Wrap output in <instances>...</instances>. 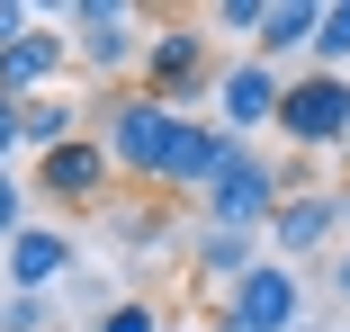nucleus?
<instances>
[{"instance_id": "obj_2", "label": "nucleus", "mask_w": 350, "mask_h": 332, "mask_svg": "<svg viewBox=\"0 0 350 332\" xmlns=\"http://www.w3.org/2000/svg\"><path fill=\"white\" fill-rule=\"evenodd\" d=\"M198 197H206V225H225V234H269L278 197H288V171H269L252 144H234V153L216 162V180H206Z\"/></svg>"}, {"instance_id": "obj_14", "label": "nucleus", "mask_w": 350, "mask_h": 332, "mask_svg": "<svg viewBox=\"0 0 350 332\" xmlns=\"http://www.w3.org/2000/svg\"><path fill=\"white\" fill-rule=\"evenodd\" d=\"M18 135H27V153L45 162V153H63V144L81 135V108H72V99H27V108H18Z\"/></svg>"}, {"instance_id": "obj_12", "label": "nucleus", "mask_w": 350, "mask_h": 332, "mask_svg": "<svg viewBox=\"0 0 350 332\" xmlns=\"http://www.w3.org/2000/svg\"><path fill=\"white\" fill-rule=\"evenodd\" d=\"M314 27H323V0H269V18H260V36H252V54L260 63H278V54H314Z\"/></svg>"}, {"instance_id": "obj_9", "label": "nucleus", "mask_w": 350, "mask_h": 332, "mask_svg": "<svg viewBox=\"0 0 350 332\" xmlns=\"http://www.w3.org/2000/svg\"><path fill=\"white\" fill-rule=\"evenodd\" d=\"M108 135H72V144H63V153H45L36 162V189L45 197H63V207H81V197H99L108 189Z\"/></svg>"}, {"instance_id": "obj_15", "label": "nucleus", "mask_w": 350, "mask_h": 332, "mask_svg": "<svg viewBox=\"0 0 350 332\" xmlns=\"http://www.w3.org/2000/svg\"><path fill=\"white\" fill-rule=\"evenodd\" d=\"M350 63V0H323V27H314V72H341Z\"/></svg>"}, {"instance_id": "obj_20", "label": "nucleus", "mask_w": 350, "mask_h": 332, "mask_svg": "<svg viewBox=\"0 0 350 332\" xmlns=\"http://www.w3.org/2000/svg\"><path fill=\"white\" fill-rule=\"evenodd\" d=\"M18 144H27V135H18V99H0V171H10Z\"/></svg>"}, {"instance_id": "obj_7", "label": "nucleus", "mask_w": 350, "mask_h": 332, "mask_svg": "<svg viewBox=\"0 0 350 332\" xmlns=\"http://www.w3.org/2000/svg\"><path fill=\"white\" fill-rule=\"evenodd\" d=\"M63 27L81 36V63H90V72H126V63H144V18L117 10V0H72Z\"/></svg>"}, {"instance_id": "obj_4", "label": "nucleus", "mask_w": 350, "mask_h": 332, "mask_svg": "<svg viewBox=\"0 0 350 332\" xmlns=\"http://www.w3.org/2000/svg\"><path fill=\"white\" fill-rule=\"evenodd\" d=\"M216 332H306V270L260 260L252 279H234L216 305Z\"/></svg>"}, {"instance_id": "obj_5", "label": "nucleus", "mask_w": 350, "mask_h": 332, "mask_svg": "<svg viewBox=\"0 0 350 332\" xmlns=\"http://www.w3.org/2000/svg\"><path fill=\"white\" fill-rule=\"evenodd\" d=\"M278 135H288L297 153H332L350 144V72H306L288 81V99H278Z\"/></svg>"}, {"instance_id": "obj_13", "label": "nucleus", "mask_w": 350, "mask_h": 332, "mask_svg": "<svg viewBox=\"0 0 350 332\" xmlns=\"http://www.w3.org/2000/svg\"><path fill=\"white\" fill-rule=\"evenodd\" d=\"M260 260H269V251H260L252 234H225V225H206V234H198V270L216 279V288H234V279H252Z\"/></svg>"}, {"instance_id": "obj_19", "label": "nucleus", "mask_w": 350, "mask_h": 332, "mask_svg": "<svg viewBox=\"0 0 350 332\" xmlns=\"http://www.w3.org/2000/svg\"><path fill=\"white\" fill-rule=\"evenodd\" d=\"M54 314H45V296H10L0 305V332H45Z\"/></svg>"}, {"instance_id": "obj_24", "label": "nucleus", "mask_w": 350, "mask_h": 332, "mask_svg": "<svg viewBox=\"0 0 350 332\" xmlns=\"http://www.w3.org/2000/svg\"><path fill=\"white\" fill-rule=\"evenodd\" d=\"M341 332H350V323H341Z\"/></svg>"}, {"instance_id": "obj_11", "label": "nucleus", "mask_w": 350, "mask_h": 332, "mask_svg": "<svg viewBox=\"0 0 350 332\" xmlns=\"http://www.w3.org/2000/svg\"><path fill=\"white\" fill-rule=\"evenodd\" d=\"M72 234H54V225H27L18 243H10V296H45L63 270H72Z\"/></svg>"}, {"instance_id": "obj_16", "label": "nucleus", "mask_w": 350, "mask_h": 332, "mask_svg": "<svg viewBox=\"0 0 350 332\" xmlns=\"http://www.w3.org/2000/svg\"><path fill=\"white\" fill-rule=\"evenodd\" d=\"M260 18H269V0H225L206 27H216V36H260Z\"/></svg>"}, {"instance_id": "obj_8", "label": "nucleus", "mask_w": 350, "mask_h": 332, "mask_svg": "<svg viewBox=\"0 0 350 332\" xmlns=\"http://www.w3.org/2000/svg\"><path fill=\"white\" fill-rule=\"evenodd\" d=\"M278 99H288V72L260 63V54H243V63L216 72V108H225V135L234 144L252 135V126H278Z\"/></svg>"}, {"instance_id": "obj_1", "label": "nucleus", "mask_w": 350, "mask_h": 332, "mask_svg": "<svg viewBox=\"0 0 350 332\" xmlns=\"http://www.w3.org/2000/svg\"><path fill=\"white\" fill-rule=\"evenodd\" d=\"M225 153H234L225 126L180 117V108H162L153 90H117V99H108V162H117L126 180H153V189H206Z\"/></svg>"}, {"instance_id": "obj_22", "label": "nucleus", "mask_w": 350, "mask_h": 332, "mask_svg": "<svg viewBox=\"0 0 350 332\" xmlns=\"http://www.w3.org/2000/svg\"><path fill=\"white\" fill-rule=\"evenodd\" d=\"M332 288H341V296H350V251H332Z\"/></svg>"}, {"instance_id": "obj_3", "label": "nucleus", "mask_w": 350, "mask_h": 332, "mask_svg": "<svg viewBox=\"0 0 350 332\" xmlns=\"http://www.w3.org/2000/svg\"><path fill=\"white\" fill-rule=\"evenodd\" d=\"M144 90L162 99V108H180L189 117V99L198 90H216V63H206V27H189V18H153V36H144Z\"/></svg>"}, {"instance_id": "obj_18", "label": "nucleus", "mask_w": 350, "mask_h": 332, "mask_svg": "<svg viewBox=\"0 0 350 332\" xmlns=\"http://www.w3.org/2000/svg\"><path fill=\"white\" fill-rule=\"evenodd\" d=\"M18 234H27V189L0 171V243H18Z\"/></svg>"}, {"instance_id": "obj_17", "label": "nucleus", "mask_w": 350, "mask_h": 332, "mask_svg": "<svg viewBox=\"0 0 350 332\" xmlns=\"http://www.w3.org/2000/svg\"><path fill=\"white\" fill-rule=\"evenodd\" d=\"M99 332H162V314H153L144 296H117V305L99 314Z\"/></svg>"}, {"instance_id": "obj_10", "label": "nucleus", "mask_w": 350, "mask_h": 332, "mask_svg": "<svg viewBox=\"0 0 350 332\" xmlns=\"http://www.w3.org/2000/svg\"><path fill=\"white\" fill-rule=\"evenodd\" d=\"M63 63H72V36H45V27H27L10 54H0V99H45V81L63 72Z\"/></svg>"}, {"instance_id": "obj_21", "label": "nucleus", "mask_w": 350, "mask_h": 332, "mask_svg": "<svg viewBox=\"0 0 350 332\" xmlns=\"http://www.w3.org/2000/svg\"><path fill=\"white\" fill-rule=\"evenodd\" d=\"M27 27H36V18H27V10H18V0H0V54H10V45H18V36H27Z\"/></svg>"}, {"instance_id": "obj_23", "label": "nucleus", "mask_w": 350, "mask_h": 332, "mask_svg": "<svg viewBox=\"0 0 350 332\" xmlns=\"http://www.w3.org/2000/svg\"><path fill=\"white\" fill-rule=\"evenodd\" d=\"M306 332H323V323H306Z\"/></svg>"}, {"instance_id": "obj_6", "label": "nucleus", "mask_w": 350, "mask_h": 332, "mask_svg": "<svg viewBox=\"0 0 350 332\" xmlns=\"http://www.w3.org/2000/svg\"><path fill=\"white\" fill-rule=\"evenodd\" d=\"M341 216H350L341 189H288V197H278V216H269V260H288V270H297L306 251H323V243L341 234Z\"/></svg>"}]
</instances>
